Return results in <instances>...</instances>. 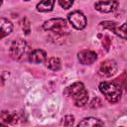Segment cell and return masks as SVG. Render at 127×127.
<instances>
[{
	"label": "cell",
	"instance_id": "7",
	"mask_svg": "<svg viewBox=\"0 0 127 127\" xmlns=\"http://www.w3.org/2000/svg\"><path fill=\"white\" fill-rule=\"evenodd\" d=\"M66 26V22L63 18H54L46 21L43 25L44 30L53 31V32H61L63 28Z\"/></svg>",
	"mask_w": 127,
	"mask_h": 127
},
{
	"label": "cell",
	"instance_id": "6",
	"mask_svg": "<svg viewBox=\"0 0 127 127\" xmlns=\"http://www.w3.org/2000/svg\"><path fill=\"white\" fill-rule=\"evenodd\" d=\"M117 70V64L113 60H107L101 63L99 67V74L104 77L112 76Z\"/></svg>",
	"mask_w": 127,
	"mask_h": 127
},
{
	"label": "cell",
	"instance_id": "8",
	"mask_svg": "<svg viewBox=\"0 0 127 127\" xmlns=\"http://www.w3.org/2000/svg\"><path fill=\"white\" fill-rule=\"evenodd\" d=\"M78 61L82 64H93L97 60V55L95 52L90 51V50H84L81 51L77 54Z\"/></svg>",
	"mask_w": 127,
	"mask_h": 127
},
{
	"label": "cell",
	"instance_id": "16",
	"mask_svg": "<svg viewBox=\"0 0 127 127\" xmlns=\"http://www.w3.org/2000/svg\"><path fill=\"white\" fill-rule=\"evenodd\" d=\"M73 123H74V117L72 115H66L63 118L61 124L64 126H71L73 125Z\"/></svg>",
	"mask_w": 127,
	"mask_h": 127
},
{
	"label": "cell",
	"instance_id": "9",
	"mask_svg": "<svg viewBox=\"0 0 127 127\" xmlns=\"http://www.w3.org/2000/svg\"><path fill=\"white\" fill-rule=\"evenodd\" d=\"M45 60H46V53L41 49L34 50L29 55V61L32 64H41Z\"/></svg>",
	"mask_w": 127,
	"mask_h": 127
},
{
	"label": "cell",
	"instance_id": "12",
	"mask_svg": "<svg viewBox=\"0 0 127 127\" xmlns=\"http://www.w3.org/2000/svg\"><path fill=\"white\" fill-rule=\"evenodd\" d=\"M103 122L100 121L97 118L94 117H88V118H84L82 121H80L78 123V126H85V127H89V126H102Z\"/></svg>",
	"mask_w": 127,
	"mask_h": 127
},
{
	"label": "cell",
	"instance_id": "11",
	"mask_svg": "<svg viewBox=\"0 0 127 127\" xmlns=\"http://www.w3.org/2000/svg\"><path fill=\"white\" fill-rule=\"evenodd\" d=\"M55 0H42L38 5L37 9L40 12H50L53 10Z\"/></svg>",
	"mask_w": 127,
	"mask_h": 127
},
{
	"label": "cell",
	"instance_id": "1",
	"mask_svg": "<svg viewBox=\"0 0 127 127\" xmlns=\"http://www.w3.org/2000/svg\"><path fill=\"white\" fill-rule=\"evenodd\" d=\"M64 93L66 96L70 97L73 100V103L77 107H81L85 105L88 100V93L86 88L81 82H74L70 86H68Z\"/></svg>",
	"mask_w": 127,
	"mask_h": 127
},
{
	"label": "cell",
	"instance_id": "17",
	"mask_svg": "<svg viewBox=\"0 0 127 127\" xmlns=\"http://www.w3.org/2000/svg\"><path fill=\"white\" fill-rule=\"evenodd\" d=\"M59 4L64 8V9H68L72 6L73 0H59Z\"/></svg>",
	"mask_w": 127,
	"mask_h": 127
},
{
	"label": "cell",
	"instance_id": "4",
	"mask_svg": "<svg viewBox=\"0 0 127 127\" xmlns=\"http://www.w3.org/2000/svg\"><path fill=\"white\" fill-rule=\"evenodd\" d=\"M68 21L76 30H82L86 26V18L80 11H73L69 13Z\"/></svg>",
	"mask_w": 127,
	"mask_h": 127
},
{
	"label": "cell",
	"instance_id": "5",
	"mask_svg": "<svg viewBox=\"0 0 127 127\" xmlns=\"http://www.w3.org/2000/svg\"><path fill=\"white\" fill-rule=\"evenodd\" d=\"M119 6V2L117 0H104L98 1L94 4V7L97 11L102 13H110L114 12Z\"/></svg>",
	"mask_w": 127,
	"mask_h": 127
},
{
	"label": "cell",
	"instance_id": "15",
	"mask_svg": "<svg viewBox=\"0 0 127 127\" xmlns=\"http://www.w3.org/2000/svg\"><path fill=\"white\" fill-rule=\"evenodd\" d=\"M115 82L118 83L121 87H127V73H122L118 78H116Z\"/></svg>",
	"mask_w": 127,
	"mask_h": 127
},
{
	"label": "cell",
	"instance_id": "19",
	"mask_svg": "<svg viewBox=\"0 0 127 127\" xmlns=\"http://www.w3.org/2000/svg\"><path fill=\"white\" fill-rule=\"evenodd\" d=\"M99 103H101V100L99 99V98H95V99H93L92 101H91V107L92 108H96V107H99V106H101V104H99Z\"/></svg>",
	"mask_w": 127,
	"mask_h": 127
},
{
	"label": "cell",
	"instance_id": "3",
	"mask_svg": "<svg viewBox=\"0 0 127 127\" xmlns=\"http://www.w3.org/2000/svg\"><path fill=\"white\" fill-rule=\"evenodd\" d=\"M27 49H28L27 43L22 39H17L12 43L9 49V54L14 60L19 61L24 57V55L27 52Z\"/></svg>",
	"mask_w": 127,
	"mask_h": 127
},
{
	"label": "cell",
	"instance_id": "10",
	"mask_svg": "<svg viewBox=\"0 0 127 127\" xmlns=\"http://www.w3.org/2000/svg\"><path fill=\"white\" fill-rule=\"evenodd\" d=\"M0 26H1V38L3 39L5 36L9 35L12 32L13 29V25L10 21H8L5 18H1L0 21Z\"/></svg>",
	"mask_w": 127,
	"mask_h": 127
},
{
	"label": "cell",
	"instance_id": "20",
	"mask_svg": "<svg viewBox=\"0 0 127 127\" xmlns=\"http://www.w3.org/2000/svg\"><path fill=\"white\" fill-rule=\"evenodd\" d=\"M102 45H104L105 49L108 50L109 49V45H110V40H109V37L108 36H105L104 37V40L102 41Z\"/></svg>",
	"mask_w": 127,
	"mask_h": 127
},
{
	"label": "cell",
	"instance_id": "13",
	"mask_svg": "<svg viewBox=\"0 0 127 127\" xmlns=\"http://www.w3.org/2000/svg\"><path fill=\"white\" fill-rule=\"evenodd\" d=\"M47 66L51 69V70H54V71H57L61 68V61L59 58L57 57H53L51 58L48 63H47Z\"/></svg>",
	"mask_w": 127,
	"mask_h": 127
},
{
	"label": "cell",
	"instance_id": "21",
	"mask_svg": "<svg viewBox=\"0 0 127 127\" xmlns=\"http://www.w3.org/2000/svg\"><path fill=\"white\" fill-rule=\"evenodd\" d=\"M25 1H29V0H25Z\"/></svg>",
	"mask_w": 127,
	"mask_h": 127
},
{
	"label": "cell",
	"instance_id": "18",
	"mask_svg": "<svg viewBox=\"0 0 127 127\" xmlns=\"http://www.w3.org/2000/svg\"><path fill=\"white\" fill-rule=\"evenodd\" d=\"M101 26L104 27V28H107V29H109V30L114 31V29H115V27H116V23L110 22V21H104V22H101Z\"/></svg>",
	"mask_w": 127,
	"mask_h": 127
},
{
	"label": "cell",
	"instance_id": "2",
	"mask_svg": "<svg viewBox=\"0 0 127 127\" xmlns=\"http://www.w3.org/2000/svg\"><path fill=\"white\" fill-rule=\"evenodd\" d=\"M99 89L104 97L111 103L117 102L121 97V86L115 81H103L99 84Z\"/></svg>",
	"mask_w": 127,
	"mask_h": 127
},
{
	"label": "cell",
	"instance_id": "14",
	"mask_svg": "<svg viewBox=\"0 0 127 127\" xmlns=\"http://www.w3.org/2000/svg\"><path fill=\"white\" fill-rule=\"evenodd\" d=\"M113 32L120 38L127 40V22H125L123 25H121L119 27H115Z\"/></svg>",
	"mask_w": 127,
	"mask_h": 127
}]
</instances>
